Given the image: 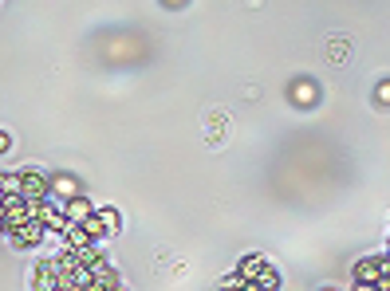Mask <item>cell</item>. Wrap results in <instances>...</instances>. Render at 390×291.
I'll return each instance as SVG.
<instances>
[{
    "label": "cell",
    "mask_w": 390,
    "mask_h": 291,
    "mask_svg": "<svg viewBox=\"0 0 390 291\" xmlns=\"http://www.w3.org/2000/svg\"><path fill=\"white\" fill-rule=\"evenodd\" d=\"M355 291H379V283H355Z\"/></svg>",
    "instance_id": "10"
},
{
    "label": "cell",
    "mask_w": 390,
    "mask_h": 291,
    "mask_svg": "<svg viewBox=\"0 0 390 291\" xmlns=\"http://www.w3.org/2000/svg\"><path fill=\"white\" fill-rule=\"evenodd\" d=\"M252 283H256L260 291H276V287H280V276H276V271H272V264H268V268L260 271V276H256Z\"/></svg>",
    "instance_id": "7"
},
{
    "label": "cell",
    "mask_w": 390,
    "mask_h": 291,
    "mask_svg": "<svg viewBox=\"0 0 390 291\" xmlns=\"http://www.w3.org/2000/svg\"><path fill=\"white\" fill-rule=\"evenodd\" d=\"M44 236H48V229H44L40 221H28V224H24V229L8 232L12 248H36V244H44Z\"/></svg>",
    "instance_id": "2"
},
{
    "label": "cell",
    "mask_w": 390,
    "mask_h": 291,
    "mask_svg": "<svg viewBox=\"0 0 390 291\" xmlns=\"http://www.w3.org/2000/svg\"><path fill=\"white\" fill-rule=\"evenodd\" d=\"M8 146H12V142H8V134H4V130H0V154H4V150H8Z\"/></svg>",
    "instance_id": "11"
},
{
    "label": "cell",
    "mask_w": 390,
    "mask_h": 291,
    "mask_svg": "<svg viewBox=\"0 0 390 291\" xmlns=\"http://www.w3.org/2000/svg\"><path fill=\"white\" fill-rule=\"evenodd\" d=\"M375 99H379V102H390V83H382V87L375 90Z\"/></svg>",
    "instance_id": "9"
},
{
    "label": "cell",
    "mask_w": 390,
    "mask_h": 291,
    "mask_svg": "<svg viewBox=\"0 0 390 291\" xmlns=\"http://www.w3.org/2000/svg\"><path fill=\"white\" fill-rule=\"evenodd\" d=\"M323 291H335V287H323Z\"/></svg>",
    "instance_id": "13"
},
{
    "label": "cell",
    "mask_w": 390,
    "mask_h": 291,
    "mask_svg": "<svg viewBox=\"0 0 390 291\" xmlns=\"http://www.w3.org/2000/svg\"><path fill=\"white\" fill-rule=\"evenodd\" d=\"M99 212V221H103V229H107V236H115L119 232V212L115 209H95Z\"/></svg>",
    "instance_id": "8"
},
{
    "label": "cell",
    "mask_w": 390,
    "mask_h": 291,
    "mask_svg": "<svg viewBox=\"0 0 390 291\" xmlns=\"http://www.w3.org/2000/svg\"><path fill=\"white\" fill-rule=\"evenodd\" d=\"M63 212H67L71 224H83L91 212H95V205H91L87 197H71V201H63Z\"/></svg>",
    "instance_id": "5"
},
{
    "label": "cell",
    "mask_w": 390,
    "mask_h": 291,
    "mask_svg": "<svg viewBox=\"0 0 390 291\" xmlns=\"http://www.w3.org/2000/svg\"><path fill=\"white\" fill-rule=\"evenodd\" d=\"M382 268H386V256H367V260L355 264V283H379Z\"/></svg>",
    "instance_id": "3"
},
{
    "label": "cell",
    "mask_w": 390,
    "mask_h": 291,
    "mask_svg": "<svg viewBox=\"0 0 390 291\" xmlns=\"http://www.w3.org/2000/svg\"><path fill=\"white\" fill-rule=\"evenodd\" d=\"M51 197H60V201H71V197H83L79 193V181L67 177V173H56L51 177Z\"/></svg>",
    "instance_id": "4"
},
{
    "label": "cell",
    "mask_w": 390,
    "mask_h": 291,
    "mask_svg": "<svg viewBox=\"0 0 390 291\" xmlns=\"http://www.w3.org/2000/svg\"><path fill=\"white\" fill-rule=\"evenodd\" d=\"M0 236H4V224H0Z\"/></svg>",
    "instance_id": "12"
},
{
    "label": "cell",
    "mask_w": 390,
    "mask_h": 291,
    "mask_svg": "<svg viewBox=\"0 0 390 291\" xmlns=\"http://www.w3.org/2000/svg\"><path fill=\"white\" fill-rule=\"evenodd\" d=\"M264 268H268V260H264V256H245V260L237 264V276H240V280H256Z\"/></svg>",
    "instance_id": "6"
},
{
    "label": "cell",
    "mask_w": 390,
    "mask_h": 291,
    "mask_svg": "<svg viewBox=\"0 0 390 291\" xmlns=\"http://www.w3.org/2000/svg\"><path fill=\"white\" fill-rule=\"evenodd\" d=\"M63 280V271L56 260H40L36 268H32V291H56Z\"/></svg>",
    "instance_id": "1"
}]
</instances>
